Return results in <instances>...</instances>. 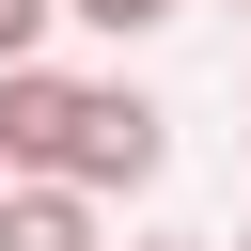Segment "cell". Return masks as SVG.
Returning a JSON list of instances; mask_svg holds the SVG:
<instances>
[{
    "label": "cell",
    "instance_id": "cell-4",
    "mask_svg": "<svg viewBox=\"0 0 251 251\" xmlns=\"http://www.w3.org/2000/svg\"><path fill=\"white\" fill-rule=\"evenodd\" d=\"M47 16H63V0H0V63H31V47H47Z\"/></svg>",
    "mask_w": 251,
    "mask_h": 251
},
{
    "label": "cell",
    "instance_id": "cell-1",
    "mask_svg": "<svg viewBox=\"0 0 251 251\" xmlns=\"http://www.w3.org/2000/svg\"><path fill=\"white\" fill-rule=\"evenodd\" d=\"M157 157H173V110L141 78H63L47 47L0 63V173H78L110 204V188H157Z\"/></svg>",
    "mask_w": 251,
    "mask_h": 251
},
{
    "label": "cell",
    "instance_id": "cell-5",
    "mask_svg": "<svg viewBox=\"0 0 251 251\" xmlns=\"http://www.w3.org/2000/svg\"><path fill=\"white\" fill-rule=\"evenodd\" d=\"M141 251H220V235H141Z\"/></svg>",
    "mask_w": 251,
    "mask_h": 251
},
{
    "label": "cell",
    "instance_id": "cell-3",
    "mask_svg": "<svg viewBox=\"0 0 251 251\" xmlns=\"http://www.w3.org/2000/svg\"><path fill=\"white\" fill-rule=\"evenodd\" d=\"M63 16H78V31H173L188 0H63Z\"/></svg>",
    "mask_w": 251,
    "mask_h": 251
},
{
    "label": "cell",
    "instance_id": "cell-2",
    "mask_svg": "<svg viewBox=\"0 0 251 251\" xmlns=\"http://www.w3.org/2000/svg\"><path fill=\"white\" fill-rule=\"evenodd\" d=\"M0 251H110L78 173H0Z\"/></svg>",
    "mask_w": 251,
    "mask_h": 251
},
{
    "label": "cell",
    "instance_id": "cell-7",
    "mask_svg": "<svg viewBox=\"0 0 251 251\" xmlns=\"http://www.w3.org/2000/svg\"><path fill=\"white\" fill-rule=\"evenodd\" d=\"M235 16H251V0H235Z\"/></svg>",
    "mask_w": 251,
    "mask_h": 251
},
{
    "label": "cell",
    "instance_id": "cell-6",
    "mask_svg": "<svg viewBox=\"0 0 251 251\" xmlns=\"http://www.w3.org/2000/svg\"><path fill=\"white\" fill-rule=\"evenodd\" d=\"M220 251H251V235H220Z\"/></svg>",
    "mask_w": 251,
    "mask_h": 251
}]
</instances>
